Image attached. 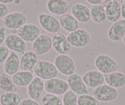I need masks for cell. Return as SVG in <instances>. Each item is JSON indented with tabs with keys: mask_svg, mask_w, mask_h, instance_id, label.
Returning <instances> with one entry per match:
<instances>
[{
	"mask_svg": "<svg viewBox=\"0 0 125 105\" xmlns=\"http://www.w3.org/2000/svg\"><path fill=\"white\" fill-rule=\"evenodd\" d=\"M33 71L36 77L45 81L56 78L58 74V71L54 63L47 60L38 61Z\"/></svg>",
	"mask_w": 125,
	"mask_h": 105,
	"instance_id": "obj_1",
	"label": "cell"
},
{
	"mask_svg": "<svg viewBox=\"0 0 125 105\" xmlns=\"http://www.w3.org/2000/svg\"><path fill=\"white\" fill-rule=\"evenodd\" d=\"M94 65L97 70L103 74H109L116 71L120 67V64L106 54H99L94 59Z\"/></svg>",
	"mask_w": 125,
	"mask_h": 105,
	"instance_id": "obj_2",
	"label": "cell"
},
{
	"mask_svg": "<svg viewBox=\"0 0 125 105\" xmlns=\"http://www.w3.org/2000/svg\"><path fill=\"white\" fill-rule=\"evenodd\" d=\"M54 65L58 72L64 76H70L75 71L74 60L66 54H60L54 59Z\"/></svg>",
	"mask_w": 125,
	"mask_h": 105,
	"instance_id": "obj_3",
	"label": "cell"
},
{
	"mask_svg": "<svg viewBox=\"0 0 125 105\" xmlns=\"http://www.w3.org/2000/svg\"><path fill=\"white\" fill-rule=\"evenodd\" d=\"M66 38L71 45L77 48L86 47L91 41L90 33L84 29H77L69 33Z\"/></svg>",
	"mask_w": 125,
	"mask_h": 105,
	"instance_id": "obj_4",
	"label": "cell"
},
{
	"mask_svg": "<svg viewBox=\"0 0 125 105\" xmlns=\"http://www.w3.org/2000/svg\"><path fill=\"white\" fill-rule=\"evenodd\" d=\"M26 15L21 12H13L9 13L2 19L3 25L8 29L11 30H17L26 23Z\"/></svg>",
	"mask_w": 125,
	"mask_h": 105,
	"instance_id": "obj_5",
	"label": "cell"
},
{
	"mask_svg": "<svg viewBox=\"0 0 125 105\" xmlns=\"http://www.w3.org/2000/svg\"><path fill=\"white\" fill-rule=\"evenodd\" d=\"M93 96L101 102H110L117 98L118 91L107 84H103L94 89Z\"/></svg>",
	"mask_w": 125,
	"mask_h": 105,
	"instance_id": "obj_6",
	"label": "cell"
},
{
	"mask_svg": "<svg viewBox=\"0 0 125 105\" xmlns=\"http://www.w3.org/2000/svg\"><path fill=\"white\" fill-rule=\"evenodd\" d=\"M69 89L67 81L60 78H53L44 82V90L48 93L60 96L64 95Z\"/></svg>",
	"mask_w": 125,
	"mask_h": 105,
	"instance_id": "obj_7",
	"label": "cell"
},
{
	"mask_svg": "<svg viewBox=\"0 0 125 105\" xmlns=\"http://www.w3.org/2000/svg\"><path fill=\"white\" fill-rule=\"evenodd\" d=\"M38 22L42 28L49 33H57L61 28L60 22L55 16L46 13L39 14Z\"/></svg>",
	"mask_w": 125,
	"mask_h": 105,
	"instance_id": "obj_8",
	"label": "cell"
},
{
	"mask_svg": "<svg viewBox=\"0 0 125 105\" xmlns=\"http://www.w3.org/2000/svg\"><path fill=\"white\" fill-rule=\"evenodd\" d=\"M52 47V38L46 34H42L33 42L32 49L37 55H45Z\"/></svg>",
	"mask_w": 125,
	"mask_h": 105,
	"instance_id": "obj_9",
	"label": "cell"
},
{
	"mask_svg": "<svg viewBox=\"0 0 125 105\" xmlns=\"http://www.w3.org/2000/svg\"><path fill=\"white\" fill-rule=\"evenodd\" d=\"M17 35L25 42H33L41 35V30L38 25L26 23L17 30Z\"/></svg>",
	"mask_w": 125,
	"mask_h": 105,
	"instance_id": "obj_10",
	"label": "cell"
},
{
	"mask_svg": "<svg viewBox=\"0 0 125 105\" xmlns=\"http://www.w3.org/2000/svg\"><path fill=\"white\" fill-rule=\"evenodd\" d=\"M4 44L9 50L16 54L23 55L26 52V43L17 34L11 33L6 36Z\"/></svg>",
	"mask_w": 125,
	"mask_h": 105,
	"instance_id": "obj_11",
	"label": "cell"
},
{
	"mask_svg": "<svg viewBox=\"0 0 125 105\" xmlns=\"http://www.w3.org/2000/svg\"><path fill=\"white\" fill-rule=\"evenodd\" d=\"M67 82L69 89L77 95L88 94L90 92L88 88L83 80L82 77L77 73H74V74L69 76L67 79Z\"/></svg>",
	"mask_w": 125,
	"mask_h": 105,
	"instance_id": "obj_12",
	"label": "cell"
},
{
	"mask_svg": "<svg viewBox=\"0 0 125 105\" xmlns=\"http://www.w3.org/2000/svg\"><path fill=\"white\" fill-rule=\"evenodd\" d=\"M52 47L59 54H68L71 49V45L63 34L57 33L52 38Z\"/></svg>",
	"mask_w": 125,
	"mask_h": 105,
	"instance_id": "obj_13",
	"label": "cell"
},
{
	"mask_svg": "<svg viewBox=\"0 0 125 105\" xmlns=\"http://www.w3.org/2000/svg\"><path fill=\"white\" fill-rule=\"evenodd\" d=\"M84 82L88 87L95 89L104 84V74L98 70H90L86 72L82 77Z\"/></svg>",
	"mask_w": 125,
	"mask_h": 105,
	"instance_id": "obj_14",
	"label": "cell"
},
{
	"mask_svg": "<svg viewBox=\"0 0 125 105\" xmlns=\"http://www.w3.org/2000/svg\"><path fill=\"white\" fill-rule=\"evenodd\" d=\"M125 36V20L121 19L115 22L109 27L107 31V36L110 40L118 42L123 40Z\"/></svg>",
	"mask_w": 125,
	"mask_h": 105,
	"instance_id": "obj_15",
	"label": "cell"
},
{
	"mask_svg": "<svg viewBox=\"0 0 125 105\" xmlns=\"http://www.w3.org/2000/svg\"><path fill=\"white\" fill-rule=\"evenodd\" d=\"M71 14L79 22L85 23L91 20L90 9L82 3H74L71 7Z\"/></svg>",
	"mask_w": 125,
	"mask_h": 105,
	"instance_id": "obj_16",
	"label": "cell"
},
{
	"mask_svg": "<svg viewBox=\"0 0 125 105\" xmlns=\"http://www.w3.org/2000/svg\"><path fill=\"white\" fill-rule=\"evenodd\" d=\"M46 7L51 14L61 16L66 14L71 4L66 0H48Z\"/></svg>",
	"mask_w": 125,
	"mask_h": 105,
	"instance_id": "obj_17",
	"label": "cell"
},
{
	"mask_svg": "<svg viewBox=\"0 0 125 105\" xmlns=\"http://www.w3.org/2000/svg\"><path fill=\"white\" fill-rule=\"evenodd\" d=\"M44 90V82L38 77L34 78L27 87V93L30 98L38 101Z\"/></svg>",
	"mask_w": 125,
	"mask_h": 105,
	"instance_id": "obj_18",
	"label": "cell"
},
{
	"mask_svg": "<svg viewBox=\"0 0 125 105\" xmlns=\"http://www.w3.org/2000/svg\"><path fill=\"white\" fill-rule=\"evenodd\" d=\"M20 58L15 52H12L3 65V70L6 74L8 76H13L17 73L20 70Z\"/></svg>",
	"mask_w": 125,
	"mask_h": 105,
	"instance_id": "obj_19",
	"label": "cell"
},
{
	"mask_svg": "<svg viewBox=\"0 0 125 105\" xmlns=\"http://www.w3.org/2000/svg\"><path fill=\"white\" fill-rule=\"evenodd\" d=\"M38 62V55L32 51L25 52L20 59V70L31 71Z\"/></svg>",
	"mask_w": 125,
	"mask_h": 105,
	"instance_id": "obj_20",
	"label": "cell"
},
{
	"mask_svg": "<svg viewBox=\"0 0 125 105\" xmlns=\"http://www.w3.org/2000/svg\"><path fill=\"white\" fill-rule=\"evenodd\" d=\"M107 19L110 22L114 23L121 17V4L116 0H112L105 6Z\"/></svg>",
	"mask_w": 125,
	"mask_h": 105,
	"instance_id": "obj_21",
	"label": "cell"
},
{
	"mask_svg": "<svg viewBox=\"0 0 125 105\" xmlns=\"http://www.w3.org/2000/svg\"><path fill=\"white\" fill-rule=\"evenodd\" d=\"M104 76L106 84L112 87L120 89L125 85V74L123 72L116 71Z\"/></svg>",
	"mask_w": 125,
	"mask_h": 105,
	"instance_id": "obj_22",
	"label": "cell"
},
{
	"mask_svg": "<svg viewBox=\"0 0 125 105\" xmlns=\"http://www.w3.org/2000/svg\"><path fill=\"white\" fill-rule=\"evenodd\" d=\"M61 27L67 32H73L79 29V22L70 14H64L61 15L59 19Z\"/></svg>",
	"mask_w": 125,
	"mask_h": 105,
	"instance_id": "obj_23",
	"label": "cell"
},
{
	"mask_svg": "<svg viewBox=\"0 0 125 105\" xmlns=\"http://www.w3.org/2000/svg\"><path fill=\"white\" fill-rule=\"evenodd\" d=\"M12 79L15 85L25 87L28 86L34 79V75L31 71H19L12 76Z\"/></svg>",
	"mask_w": 125,
	"mask_h": 105,
	"instance_id": "obj_24",
	"label": "cell"
},
{
	"mask_svg": "<svg viewBox=\"0 0 125 105\" xmlns=\"http://www.w3.org/2000/svg\"><path fill=\"white\" fill-rule=\"evenodd\" d=\"M91 19L96 23L102 24L107 20L105 7L101 4L92 6L90 9Z\"/></svg>",
	"mask_w": 125,
	"mask_h": 105,
	"instance_id": "obj_25",
	"label": "cell"
},
{
	"mask_svg": "<svg viewBox=\"0 0 125 105\" xmlns=\"http://www.w3.org/2000/svg\"><path fill=\"white\" fill-rule=\"evenodd\" d=\"M21 101V96L16 92H4L0 95L1 105H19Z\"/></svg>",
	"mask_w": 125,
	"mask_h": 105,
	"instance_id": "obj_26",
	"label": "cell"
},
{
	"mask_svg": "<svg viewBox=\"0 0 125 105\" xmlns=\"http://www.w3.org/2000/svg\"><path fill=\"white\" fill-rule=\"evenodd\" d=\"M0 91L4 92H15L17 88L12 79L5 74H0Z\"/></svg>",
	"mask_w": 125,
	"mask_h": 105,
	"instance_id": "obj_27",
	"label": "cell"
},
{
	"mask_svg": "<svg viewBox=\"0 0 125 105\" xmlns=\"http://www.w3.org/2000/svg\"><path fill=\"white\" fill-rule=\"evenodd\" d=\"M77 105H101V102L92 95L83 94L78 97Z\"/></svg>",
	"mask_w": 125,
	"mask_h": 105,
	"instance_id": "obj_28",
	"label": "cell"
},
{
	"mask_svg": "<svg viewBox=\"0 0 125 105\" xmlns=\"http://www.w3.org/2000/svg\"><path fill=\"white\" fill-rule=\"evenodd\" d=\"M42 105H63L61 99L57 95L47 93L42 97Z\"/></svg>",
	"mask_w": 125,
	"mask_h": 105,
	"instance_id": "obj_29",
	"label": "cell"
},
{
	"mask_svg": "<svg viewBox=\"0 0 125 105\" xmlns=\"http://www.w3.org/2000/svg\"><path fill=\"white\" fill-rule=\"evenodd\" d=\"M77 95L69 89L62 97V105H77Z\"/></svg>",
	"mask_w": 125,
	"mask_h": 105,
	"instance_id": "obj_30",
	"label": "cell"
},
{
	"mask_svg": "<svg viewBox=\"0 0 125 105\" xmlns=\"http://www.w3.org/2000/svg\"><path fill=\"white\" fill-rule=\"evenodd\" d=\"M9 54V50L5 46H0V65L5 62Z\"/></svg>",
	"mask_w": 125,
	"mask_h": 105,
	"instance_id": "obj_31",
	"label": "cell"
},
{
	"mask_svg": "<svg viewBox=\"0 0 125 105\" xmlns=\"http://www.w3.org/2000/svg\"><path fill=\"white\" fill-rule=\"evenodd\" d=\"M9 14V8L6 4L0 3V19L3 17Z\"/></svg>",
	"mask_w": 125,
	"mask_h": 105,
	"instance_id": "obj_32",
	"label": "cell"
},
{
	"mask_svg": "<svg viewBox=\"0 0 125 105\" xmlns=\"http://www.w3.org/2000/svg\"><path fill=\"white\" fill-rule=\"evenodd\" d=\"M19 105H40L37 101L31 98H25L21 100Z\"/></svg>",
	"mask_w": 125,
	"mask_h": 105,
	"instance_id": "obj_33",
	"label": "cell"
},
{
	"mask_svg": "<svg viewBox=\"0 0 125 105\" xmlns=\"http://www.w3.org/2000/svg\"><path fill=\"white\" fill-rule=\"evenodd\" d=\"M6 37V29L4 27H0V46L4 42Z\"/></svg>",
	"mask_w": 125,
	"mask_h": 105,
	"instance_id": "obj_34",
	"label": "cell"
},
{
	"mask_svg": "<svg viewBox=\"0 0 125 105\" xmlns=\"http://www.w3.org/2000/svg\"><path fill=\"white\" fill-rule=\"evenodd\" d=\"M121 17L123 19L125 20V1L123 2L122 4H121Z\"/></svg>",
	"mask_w": 125,
	"mask_h": 105,
	"instance_id": "obj_35",
	"label": "cell"
},
{
	"mask_svg": "<svg viewBox=\"0 0 125 105\" xmlns=\"http://www.w3.org/2000/svg\"><path fill=\"white\" fill-rule=\"evenodd\" d=\"M86 1L89 3V4H91V5H97V4H99L101 3L102 0H86Z\"/></svg>",
	"mask_w": 125,
	"mask_h": 105,
	"instance_id": "obj_36",
	"label": "cell"
},
{
	"mask_svg": "<svg viewBox=\"0 0 125 105\" xmlns=\"http://www.w3.org/2000/svg\"><path fill=\"white\" fill-rule=\"evenodd\" d=\"M15 0H0V3H2L4 4H10L15 1Z\"/></svg>",
	"mask_w": 125,
	"mask_h": 105,
	"instance_id": "obj_37",
	"label": "cell"
},
{
	"mask_svg": "<svg viewBox=\"0 0 125 105\" xmlns=\"http://www.w3.org/2000/svg\"><path fill=\"white\" fill-rule=\"evenodd\" d=\"M111 1H112V0H102V1L104 3H107Z\"/></svg>",
	"mask_w": 125,
	"mask_h": 105,
	"instance_id": "obj_38",
	"label": "cell"
},
{
	"mask_svg": "<svg viewBox=\"0 0 125 105\" xmlns=\"http://www.w3.org/2000/svg\"><path fill=\"white\" fill-rule=\"evenodd\" d=\"M122 41H123V43L124 45L125 46V37L123 38V39Z\"/></svg>",
	"mask_w": 125,
	"mask_h": 105,
	"instance_id": "obj_39",
	"label": "cell"
},
{
	"mask_svg": "<svg viewBox=\"0 0 125 105\" xmlns=\"http://www.w3.org/2000/svg\"><path fill=\"white\" fill-rule=\"evenodd\" d=\"M123 1H125V0H123Z\"/></svg>",
	"mask_w": 125,
	"mask_h": 105,
	"instance_id": "obj_40",
	"label": "cell"
}]
</instances>
